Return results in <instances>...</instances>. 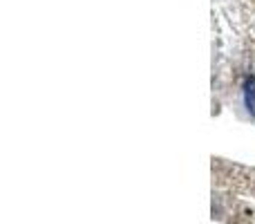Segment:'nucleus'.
I'll list each match as a JSON object with an SVG mask.
<instances>
[{
	"label": "nucleus",
	"mask_w": 255,
	"mask_h": 224,
	"mask_svg": "<svg viewBox=\"0 0 255 224\" xmlns=\"http://www.w3.org/2000/svg\"><path fill=\"white\" fill-rule=\"evenodd\" d=\"M244 108L249 117L255 119V76H247L244 81Z\"/></svg>",
	"instance_id": "1"
}]
</instances>
